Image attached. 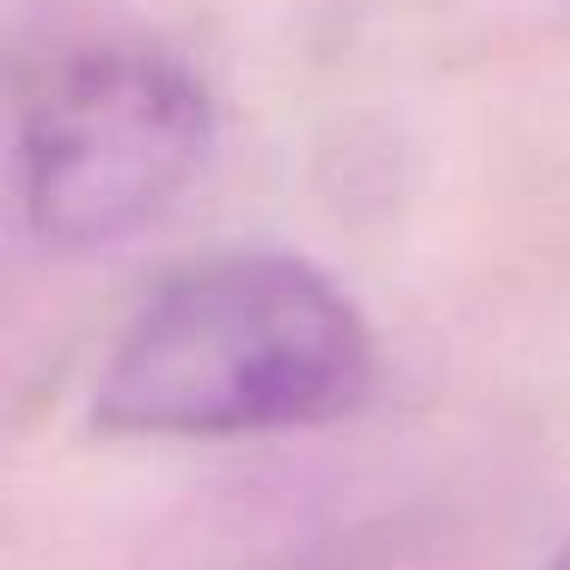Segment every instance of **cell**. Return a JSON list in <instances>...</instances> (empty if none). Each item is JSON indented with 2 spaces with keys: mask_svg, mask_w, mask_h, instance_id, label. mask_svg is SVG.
<instances>
[{
  "mask_svg": "<svg viewBox=\"0 0 570 570\" xmlns=\"http://www.w3.org/2000/svg\"><path fill=\"white\" fill-rule=\"evenodd\" d=\"M374 386L362 307L288 252H215L141 295L92 386L105 435L307 430L356 411Z\"/></svg>",
  "mask_w": 570,
  "mask_h": 570,
  "instance_id": "cell-1",
  "label": "cell"
},
{
  "mask_svg": "<svg viewBox=\"0 0 570 570\" xmlns=\"http://www.w3.org/2000/svg\"><path fill=\"white\" fill-rule=\"evenodd\" d=\"M552 570H570V540H564V552L552 558Z\"/></svg>",
  "mask_w": 570,
  "mask_h": 570,
  "instance_id": "cell-3",
  "label": "cell"
},
{
  "mask_svg": "<svg viewBox=\"0 0 570 570\" xmlns=\"http://www.w3.org/2000/svg\"><path fill=\"white\" fill-rule=\"evenodd\" d=\"M215 154V92L154 43L68 50L19 92V209L56 252L154 227Z\"/></svg>",
  "mask_w": 570,
  "mask_h": 570,
  "instance_id": "cell-2",
  "label": "cell"
}]
</instances>
